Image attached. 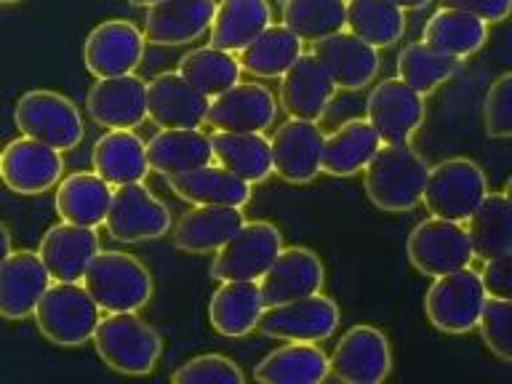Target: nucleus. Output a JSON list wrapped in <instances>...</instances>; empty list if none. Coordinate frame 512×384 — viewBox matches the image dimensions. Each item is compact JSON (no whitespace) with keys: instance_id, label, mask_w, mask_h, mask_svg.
<instances>
[{"instance_id":"1","label":"nucleus","mask_w":512,"mask_h":384,"mask_svg":"<svg viewBox=\"0 0 512 384\" xmlns=\"http://www.w3.org/2000/svg\"><path fill=\"white\" fill-rule=\"evenodd\" d=\"M427 171V160L411 147V142L382 144L363 168V187L379 211L406 214L422 203Z\"/></svg>"},{"instance_id":"2","label":"nucleus","mask_w":512,"mask_h":384,"mask_svg":"<svg viewBox=\"0 0 512 384\" xmlns=\"http://www.w3.org/2000/svg\"><path fill=\"white\" fill-rule=\"evenodd\" d=\"M80 280L99 312H139L155 291L150 267L123 251L99 248Z\"/></svg>"},{"instance_id":"3","label":"nucleus","mask_w":512,"mask_h":384,"mask_svg":"<svg viewBox=\"0 0 512 384\" xmlns=\"http://www.w3.org/2000/svg\"><path fill=\"white\" fill-rule=\"evenodd\" d=\"M96 355L123 376H147L163 355V339L136 312H107L94 328Z\"/></svg>"},{"instance_id":"4","label":"nucleus","mask_w":512,"mask_h":384,"mask_svg":"<svg viewBox=\"0 0 512 384\" xmlns=\"http://www.w3.org/2000/svg\"><path fill=\"white\" fill-rule=\"evenodd\" d=\"M38 331L56 347H80L91 342L94 328L99 323V307L88 296V291L75 283L51 280V286L38 299L32 312Z\"/></svg>"},{"instance_id":"5","label":"nucleus","mask_w":512,"mask_h":384,"mask_svg":"<svg viewBox=\"0 0 512 384\" xmlns=\"http://www.w3.org/2000/svg\"><path fill=\"white\" fill-rule=\"evenodd\" d=\"M14 123L22 136H30L59 152L75 150L86 134L83 115L75 102L70 96L48 88H35L19 96L14 107Z\"/></svg>"},{"instance_id":"6","label":"nucleus","mask_w":512,"mask_h":384,"mask_svg":"<svg viewBox=\"0 0 512 384\" xmlns=\"http://www.w3.org/2000/svg\"><path fill=\"white\" fill-rule=\"evenodd\" d=\"M486 195V171L475 160L448 158L427 171L422 203L432 216L464 224Z\"/></svg>"},{"instance_id":"7","label":"nucleus","mask_w":512,"mask_h":384,"mask_svg":"<svg viewBox=\"0 0 512 384\" xmlns=\"http://www.w3.org/2000/svg\"><path fill=\"white\" fill-rule=\"evenodd\" d=\"M486 302V288L472 267L446 272L432 280L424 296V312L432 326L443 334H470L478 326Z\"/></svg>"},{"instance_id":"8","label":"nucleus","mask_w":512,"mask_h":384,"mask_svg":"<svg viewBox=\"0 0 512 384\" xmlns=\"http://www.w3.org/2000/svg\"><path fill=\"white\" fill-rule=\"evenodd\" d=\"M406 254L411 267L427 278L470 267L475 259L467 227H462V222L440 219V216H430L416 224L408 235Z\"/></svg>"},{"instance_id":"9","label":"nucleus","mask_w":512,"mask_h":384,"mask_svg":"<svg viewBox=\"0 0 512 384\" xmlns=\"http://www.w3.org/2000/svg\"><path fill=\"white\" fill-rule=\"evenodd\" d=\"M104 224H107L110 238L120 243H144V240H158L168 235L171 211L142 182L120 184L112 190Z\"/></svg>"},{"instance_id":"10","label":"nucleus","mask_w":512,"mask_h":384,"mask_svg":"<svg viewBox=\"0 0 512 384\" xmlns=\"http://www.w3.org/2000/svg\"><path fill=\"white\" fill-rule=\"evenodd\" d=\"M390 374V339L374 326L347 328L328 355V376L344 384H382Z\"/></svg>"},{"instance_id":"11","label":"nucleus","mask_w":512,"mask_h":384,"mask_svg":"<svg viewBox=\"0 0 512 384\" xmlns=\"http://www.w3.org/2000/svg\"><path fill=\"white\" fill-rule=\"evenodd\" d=\"M259 331L280 342H326L339 328V307L323 294L304 296L294 302L264 307Z\"/></svg>"},{"instance_id":"12","label":"nucleus","mask_w":512,"mask_h":384,"mask_svg":"<svg viewBox=\"0 0 512 384\" xmlns=\"http://www.w3.org/2000/svg\"><path fill=\"white\" fill-rule=\"evenodd\" d=\"M283 248V232L272 222H246L214 256L211 278L259 280Z\"/></svg>"},{"instance_id":"13","label":"nucleus","mask_w":512,"mask_h":384,"mask_svg":"<svg viewBox=\"0 0 512 384\" xmlns=\"http://www.w3.org/2000/svg\"><path fill=\"white\" fill-rule=\"evenodd\" d=\"M427 104L424 96L408 88L400 78H387L371 88L366 102V120L382 144H406L422 128Z\"/></svg>"},{"instance_id":"14","label":"nucleus","mask_w":512,"mask_h":384,"mask_svg":"<svg viewBox=\"0 0 512 384\" xmlns=\"http://www.w3.org/2000/svg\"><path fill=\"white\" fill-rule=\"evenodd\" d=\"M62 174V152L30 136H19L0 150V182L16 195H43L59 184Z\"/></svg>"},{"instance_id":"15","label":"nucleus","mask_w":512,"mask_h":384,"mask_svg":"<svg viewBox=\"0 0 512 384\" xmlns=\"http://www.w3.org/2000/svg\"><path fill=\"white\" fill-rule=\"evenodd\" d=\"M142 30L128 19H107L88 32L83 43V62L94 78H115L139 70L144 59Z\"/></svg>"},{"instance_id":"16","label":"nucleus","mask_w":512,"mask_h":384,"mask_svg":"<svg viewBox=\"0 0 512 384\" xmlns=\"http://www.w3.org/2000/svg\"><path fill=\"white\" fill-rule=\"evenodd\" d=\"M323 283H326V267L320 262V256L312 248L291 246L280 248L275 262L259 278V291H262L264 307H275V304L320 294Z\"/></svg>"},{"instance_id":"17","label":"nucleus","mask_w":512,"mask_h":384,"mask_svg":"<svg viewBox=\"0 0 512 384\" xmlns=\"http://www.w3.org/2000/svg\"><path fill=\"white\" fill-rule=\"evenodd\" d=\"M323 131L318 120L288 118L270 139L272 174L288 184H310L320 174Z\"/></svg>"},{"instance_id":"18","label":"nucleus","mask_w":512,"mask_h":384,"mask_svg":"<svg viewBox=\"0 0 512 384\" xmlns=\"http://www.w3.org/2000/svg\"><path fill=\"white\" fill-rule=\"evenodd\" d=\"M312 56L323 64L328 78L334 80V86L342 88V91H360V88L371 86L379 75V67H382L379 48L368 46L344 30L315 40Z\"/></svg>"},{"instance_id":"19","label":"nucleus","mask_w":512,"mask_h":384,"mask_svg":"<svg viewBox=\"0 0 512 384\" xmlns=\"http://www.w3.org/2000/svg\"><path fill=\"white\" fill-rule=\"evenodd\" d=\"M278 115V99L262 83H235L211 99L206 123L219 131H256L264 134Z\"/></svg>"},{"instance_id":"20","label":"nucleus","mask_w":512,"mask_h":384,"mask_svg":"<svg viewBox=\"0 0 512 384\" xmlns=\"http://www.w3.org/2000/svg\"><path fill=\"white\" fill-rule=\"evenodd\" d=\"M86 112L102 128H139L147 120V83L134 72L96 78L86 96Z\"/></svg>"},{"instance_id":"21","label":"nucleus","mask_w":512,"mask_h":384,"mask_svg":"<svg viewBox=\"0 0 512 384\" xmlns=\"http://www.w3.org/2000/svg\"><path fill=\"white\" fill-rule=\"evenodd\" d=\"M216 0H158L147 6L144 40L150 46H190L211 27Z\"/></svg>"},{"instance_id":"22","label":"nucleus","mask_w":512,"mask_h":384,"mask_svg":"<svg viewBox=\"0 0 512 384\" xmlns=\"http://www.w3.org/2000/svg\"><path fill=\"white\" fill-rule=\"evenodd\" d=\"M51 286L46 264L38 251H11L0 264V318L27 320L38 299Z\"/></svg>"},{"instance_id":"23","label":"nucleus","mask_w":512,"mask_h":384,"mask_svg":"<svg viewBox=\"0 0 512 384\" xmlns=\"http://www.w3.org/2000/svg\"><path fill=\"white\" fill-rule=\"evenodd\" d=\"M99 235L96 227H83V224L59 222L48 227L46 235L40 238L38 256L40 262L46 264L51 280H62V283H75L83 278V272L99 254Z\"/></svg>"},{"instance_id":"24","label":"nucleus","mask_w":512,"mask_h":384,"mask_svg":"<svg viewBox=\"0 0 512 384\" xmlns=\"http://www.w3.org/2000/svg\"><path fill=\"white\" fill-rule=\"evenodd\" d=\"M208 104L211 99L179 72H160L147 83V118L160 128H200L206 123Z\"/></svg>"},{"instance_id":"25","label":"nucleus","mask_w":512,"mask_h":384,"mask_svg":"<svg viewBox=\"0 0 512 384\" xmlns=\"http://www.w3.org/2000/svg\"><path fill=\"white\" fill-rule=\"evenodd\" d=\"M246 224L240 206H192L171 227V243L184 254H214Z\"/></svg>"},{"instance_id":"26","label":"nucleus","mask_w":512,"mask_h":384,"mask_svg":"<svg viewBox=\"0 0 512 384\" xmlns=\"http://www.w3.org/2000/svg\"><path fill=\"white\" fill-rule=\"evenodd\" d=\"M334 96V80L312 54H302L280 75V107L288 118L320 120Z\"/></svg>"},{"instance_id":"27","label":"nucleus","mask_w":512,"mask_h":384,"mask_svg":"<svg viewBox=\"0 0 512 384\" xmlns=\"http://www.w3.org/2000/svg\"><path fill=\"white\" fill-rule=\"evenodd\" d=\"M91 166L112 187L131 182H144L150 174L147 142L134 134V128H110L96 139L91 150Z\"/></svg>"},{"instance_id":"28","label":"nucleus","mask_w":512,"mask_h":384,"mask_svg":"<svg viewBox=\"0 0 512 384\" xmlns=\"http://www.w3.org/2000/svg\"><path fill=\"white\" fill-rule=\"evenodd\" d=\"M176 198L190 206H248L251 203V184L230 174L219 163L192 168L184 174L166 176Z\"/></svg>"},{"instance_id":"29","label":"nucleus","mask_w":512,"mask_h":384,"mask_svg":"<svg viewBox=\"0 0 512 384\" xmlns=\"http://www.w3.org/2000/svg\"><path fill=\"white\" fill-rule=\"evenodd\" d=\"M262 312V291L256 280H222L208 302L211 328L227 339H243L256 331Z\"/></svg>"},{"instance_id":"30","label":"nucleus","mask_w":512,"mask_h":384,"mask_svg":"<svg viewBox=\"0 0 512 384\" xmlns=\"http://www.w3.org/2000/svg\"><path fill=\"white\" fill-rule=\"evenodd\" d=\"M150 171L160 176H176L192 168L214 163L211 136L200 128H160L147 144Z\"/></svg>"},{"instance_id":"31","label":"nucleus","mask_w":512,"mask_h":384,"mask_svg":"<svg viewBox=\"0 0 512 384\" xmlns=\"http://www.w3.org/2000/svg\"><path fill=\"white\" fill-rule=\"evenodd\" d=\"M382 139L376 136L371 123L363 118H352L347 123L323 136L320 150V171L328 176H355L368 166Z\"/></svg>"},{"instance_id":"32","label":"nucleus","mask_w":512,"mask_h":384,"mask_svg":"<svg viewBox=\"0 0 512 384\" xmlns=\"http://www.w3.org/2000/svg\"><path fill=\"white\" fill-rule=\"evenodd\" d=\"M272 24L270 0H219L208 27L211 46L240 54Z\"/></svg>"},{"instance_id":"33","label":"nucleus","mask_w":512,"mask_h":384,"mask_svg":"<svg viewBox=\"0 0 512 384\" xmlns=\"http://www.w3.org/2000/svg\"><path fill=\"white\" fill-rule=\"evenodd\" d=\"M254 379L264 384H320L328 379V355L315 342H288L256 363Z\"/></svg>"},{"instance_id":"34","label":"nucleus","mask_w":512,"mask_h":384,"mask_svg":"<svg viewBox=\"0 0 512 384\" xmlns=\"http://www.w3.org/2000/svg\"><path fill=\"white\" fill-rule=\"evenodd\" d=\"M214 160L246 184H262L272 176L270 139L256 131H216L211 136Z\"/></svg>"},{"instance_id":"35","label":"nucleus","mask_w":512,"mask_h":384,"mask_svg":"<svg viewBox=\"0 0 512 384\" xmlns=\"http://www.w3.org/2000/svg\"><path fill=\"white\" fill-rule=\"evenodd\" d=\"M112 200V184H107L96 171H75L59 179L56 187V214L62 222L99 227L104 224Z\"/></svg>"},{"instance_id":"36","label":"nucleus","mask_w":512,"mask_h":384,"mask_svg":"<svg viewBox=\"0 0 512 384\" xmlns=\"http://www.w3.org/2000/svg\"><path fill=\"white\" fill-rule=\"evenodd\" d=\"M488 24L480 22L478 16L464 14L456 8H440L427 19L422 32V43L430 46L438 54L454 56V59H467L478 54L486 46Z\"/></svg>"},{"instance_id":"37","label":"nucleus","mask_w":512,"mask_h":384,"mask_svg":"<svg viewBox=\"0 0 512 384\" xmlns=\"http://www.w3.org/2000/svg\"><path fill=\"white\" fill-rule=\"evenodd\" d=\"M512 206L510 195L504 192H488L480 200V206L470 214V235L472 254L475 259H496V256L512 254Z\"/></svg>"},{"instance_id":"38","label":"nucleus","mask_w":512,"mask_h":384,"mask_svg":"<svg viewBox=\"0 0 512 384\" xmlns=\"http://www.w3.org/2000/svg\"><path fill=\"white\" fill-rule=\"evenodd\" d=\"M344 27L374 48H390L406 35V11L390 0H344Z\"/></svg>"},{"instance_id":"39","label":"nucleus","mask_w":512,"mask_h":384,"mask_svg":"<svg viewBox=\"0 0 512 384\" xmlns=\"http://www.w3.org/2000/svg\"><path fill=\"white\" fill-rule=\"evenodd\" d=\"M302 43L283 24H270L240 51V70L254 78H280L304 54Z\"/></svg>"},{"instance_id":"40","label":"nucleus","mask_w":512,"mask_h":384,"mask_svg":"<svg viewBox=\"0 0 512 384\" xmlns=\"http://www.w3.org/2000/svg\"><path fill=\"white\" fill-rule=\"evenodd\" d=\"M179 75H182L192 88H198L200 94H206L208 99H214L222 91L240 83V62L235 54L222 51L216 46H200L192 48L190 54H184L179 59Z\"/></svg>"},{"instance_id":"41","label":"nucleus","mask_w":512,"mask_h":384,"mask_svg":"<svg viewBox=\"0 0 512 384\" xmlns=\"http://www.w3.org/2000/svg\"><path fill=\"white\" fill-rule=\"evenodd\" d=\"M459 70V59L432 51L430 46L419 43H406L398 54V78L416 94H432L435 88L443 86L448 78H454Z\"/></svg>"},{"instance_id":"42","label":"nucleus","mask_w":512,"mask_h":384,"mask_svg":"<svg viewBox=\"0 0 512 384\" xmlns=\"http://www.w3.org/2000/svg\"><path fill=\"white\" fill-rule=\"evenodd\" d=\"M283 27L299 40H315L344 30V0H286Z\"/></svg>"},{"instance_id":"43","label":"nucleus","mask_w":512,"mask_h":384,"mask_svg":"<svg viewBox=\"0 0 512 384\" xmlns=\"http://www.w3.org/2000/svg\"><path fill=\"white\" fill-rule=\"evenodd\" d=\"M480 339L502 363L512 360V304L502 296H486L480 310L478 326Z\"/></svg>"},{"instance_id":"44","label":"nucleus","mask_w":512,"mask_h":384,"mask_svg":"<svg viewBox=\"0 0 512 384\" xmlns=\"http://www.w3.org/2000/svg\"><path fill=\"white\" fill-rule=\"evenodd\" d=\"M174 384H243L246 374L240 371L235 360L227 355H216V352H206V355H195V358L184 360L182 366L171 374Z\"/></svg>"},{"instance_id":"45","label":"nucleus","mask_w":512,"mask_h":384,"mask_svg":"<svg viewBox=\"0 0 512 384\" xmlns=\"http://www.w3.org/2000/svg\"><path fill=\"white\" fill-rule=\"evenodd\" d=\"M483 126L491 139L512 136V72H502L483 99Z\"/></svg>"},{"instance_id":"46","label":"nucleus","mask_w":512,"mask_h":384,"mask_svg":"<svg viewBox=\"0 0 512 384\" xmlns=\"http://www.w3.org/2000/svg\"><path fill=\"white\" fill-rule=\"evenodd\" d=\"M512 254L496 256V259H486L483 270L478 272L480 283L486 288V296H502L510 299V286H512Z\"/></svg>"},{"instance_id":"47","label":"nucleus","mask_w":512,"mask_h":384,"mask_svg":"<svg viewBox=\"0 0 512 384\" xmlns=\"http://www.w3.org/2000/svg\"><path fill=\"white\" fill-rule=\"evenodd\" d=\"M443 3L446 8L478 16L480 22L486 24L507 22V16L512 14V0H443Z\"/></svg>"},{"instance_id":"48","label":"nucleus","mask_w":512,"mask_h":384,"mask_svg":"<svg viewBox=\"0 0 512 384\" xmlns=\"http://www.w3.org/2000/svg\"><path fill=\"white\" fill-rule=\"evenodd\" d=\"M11 251H14V246H11V232H8L6 222H0V264H3V259H6Z\"/></svg>"},{"instance_id":"49","label":"nucleus","mask_w":512,"mask_h":384,"mask_svg":"<svg viewBox=\"0 0 512 384\" xmlns=\"http://www.w3.org/2000/svg\"><path fill=\"white\" fill-rule=\"evenodd\" d=\"M390 3H395V6L403 8V11H419V8L430 6L432 0H390Z\"/></svg>"},{"instance_id":"50","label":"nucleus","mask_w":512,"mask_h":384,"mask_svg":"<svg viewBox=\"0 0 512 384\" xmlns=\"http://www.w3.org/2000/svg\"><path fill=\"white\" fill-rule=\"evenodd\" d=\"M131 3H134V6H152V3H158V0H131Z\"/></svg>"},{"instance_id":"51","label":"nucleus","mask_w":512,"mask_h":384,"mask_svg":"<svg viewBox=\"0 0 512 384\" xmlns=\"http://www.w3.org/2000/svg\"><path fill=\"white\" fill-rule=\"evenodd\" d=\"M11 3H22V0H0V6H11Z\"/></svg>"},{"instance_id":"52","label":"nucleus","mask_w":512,"mask_h":384,"mask_svg":"<svg viewBox=\"0 0 512 384\" xmlns=\"http://www.w3.org/2000/svg\"><path fill=\"white\" fill-rule=\"evenodd\" d=\"M278 3H286V0H278Z\"/></svg>"}]
</instances>
